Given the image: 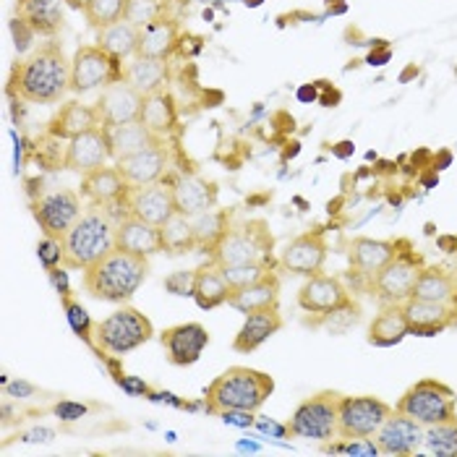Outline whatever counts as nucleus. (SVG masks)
Wrapping results in <instances>:
<instances>
[{
    "label": "nucleus",
    "mask_w": 457,
    "mask_h": 457,
    "mask_svg": "<svg viewBox=\"0 0 457 457\" xmlns=\"http://www.w3.org/2000/svg\"><path fill=\"white\" fill-rule=\"evenodd\" d=\"M71 92V61L58 42H45L35 53L13 63L8 95L29 105H55Z\"/></svg>",
    "instance_id": "obj_1"
},
{
    "label": "nucleus",
    "mask_w": 457,
    "mask_h": 457,
    "mask_svg": "<svg viewBox=\"0 0 457 457\" xmlns=\"http://www.w3.org/2000/svg\"><path fill=\"white\" fill-rule=\"evenodd\" d=\"M149 275V259L112 248L100 262L81 272L84 290L105 303H129Z\"/></svg>",
    "instance_id": "obj_2"
},
{
    "label": "nucleus",
    "mask_w": 457,
    "mask_h": 457,
    "mask_svg": "<svg viewBox=\"0 0 457 457\" xmlns=\"http://www.w3.org/2000/svg\"><path fill=\"white\" fill-rule=\"evenodd\" d=\"M275 392V379L267 371L248 369V366H230L220 377H214L210 387L204 389V411L220 416L225 411H246L256 413L270 395Z\"/></svg>",
    "instance_id": "obj_3"
},
{
    "label": "nucleus",
    "mask_w": 457,
    "mask_h": 457,
    "mask_svg": "<svg viewBox=\"0 0 457 457\" xmlns=\"http://www.w3.org/2000/svg\"><path fill=\"white\" fill-rule=\"evenodd\" d=\"M115 230L118 220L112 217V210L103 204H89L61 241L63 267H69L71 272L89 270L95 262H100L115 248Z\"/></svg>",
    "instance_id": "obj_4"
},
{
    "label": "nucleus",
    "mask_w": 457,
    "mask_h": 457,
    "mask_svg": "<svg viewBox=\"0 0 457 457\" xmlns=\"http://www.w3.org/2000/svg\"><path fill=\"white\" fill-rule=\"evenodd\" d=\"M275 236L270 233L267 220H246L241 225H233L222 244L210 253V262L217 267H230V264H264L272 270L275 259Z\"/></svg>",
    "instance_id": "obj_5"
},
{
    "label": "nucleus",
    "mask_w": 457,
    "mask_h": 457,
    "mask_svg": "<svg viewBox=\"0 0 457 457\" xmlns=\"http://www.w3.org/2000/svg\"><path fill=\"white\" fill-rule=\"evenodd\" d=\"M154 337V327L146 314H141L139 309L126 306L112 312L110 317L95 321V343L100 348V358L105 355H126V353L137 351L141 345H146Z\"/></svg>",
    "instance_id": "obj_6"
},
{
    "label": "nucleus",
    "mask_w": 457,
    "mask_h": 457,
    "mask_svg": "<svg viewBox=\"0 0 457 457\" xmlns=\"http://www.w3.org/2000/svg\"><path fill=\"white\" fill-rule=\"evenodd\" d=\"M340 397L337 392H317L314 397L303 400L295 413L287 419V436L309 439V442H327L337 434V416H340Z\"/></svg>",
    "instance_id": "obj_7"
},
{
    "label": "nucleus",
    "mask_w": 457,
    "mask_h": 457,
    "mask_svg": "<svg viewBox=\"0 0 457 457\" xmlns=\"http://www.w3.org/2000/svg\"><path fill=\"white\" fill-rule=\"evenodd\" d=\"M123 81V61L110 55L100 45H81L71 58V92L89 95Z\"/></svg>",
    "instance_id": "obj_8"
},
{
    "label": "nucleus",
    "mask_w": 457,
    "mask_h": 457,
    "mask_svg": "<svg viewBox=\"0 0 457 457\" xmlns=\"http://www.w3.org/2000/svg\"><path fill=\"white\" fill-rule=\"evenodd\" d=\"M395 411L408 413L423 426L453 421L457 419V395L436 379H421L400 397Z\"/></svg>",
    "instance_id": "obj_9"
},
{
    "label": "nucleus",
    "mask_w": 457,
    "mask_h": 457,
    "mask_svg": "<svg viewBox=\"0 0 457 457\" xmlns=\"http://www.w3.org/2000/svg\"><path fill=\"white\" fill-rule=\"evenodd\" d=\"M81 212H84L81 210V194L73 188H66V186L47 188L32 199V214H35L42 236L55 238V241L66 238V233L76 225Z\"/></svg>",
    "instance_id": "obj_10"
},
{
    "label": "nucleus",
    "mask_w": 457,
    "mask_h": 457,
    "mask_svg": "<svg viewBox=\"0 0 457 457\" xmlns=\"http://www.w3.org/2000/svg\"><path fill=\"white\" fill-rule=\"evenodd\" d=\"M421 256L416 251H411V248L400 251L382 272L374 275V293H377L379 303L387 306V303L408 301L413 295V287H416V282L421 278Z\"/></svg>",
    "instance_id": "obj_11"
},
{
    "label": "nucleus",
    "mask_w": 457,
    "mask_h": 457,
    "mask_svg": "<svg viewBox=\"0 0 457 457\" xmlns=\"http://www.w3.org/2000/svg\"><path fill=\"white\" fill-rule=\"evenodd\" d=\"M392 413L387 403L371 395H355V397H340V416H337V434L343 439H358V436H374L379 426L387 421Z\"/></svg>",
    "instance_id": "obj_12"
},
{
    "label": "nucleus",
    "mask_w": 457,
    "mask_h": 457,
    "mask_svg": "<svg viewBox=\"0 0 457 457\" xmlns=\"http://www.w3.org/2000/svg\"><path fill=\"white\" fill-rule=\"evenodd\" d=\"M123 207H126V214L139 217L154 228H162L178 212L173 188H170V183H162V180L146 183V186H131Z\"/></svg>",
    "instance_id": "obj_13"
},
{
    "label": "nucleus",
    "mask_w": 457,
    "mask_h": 457,
    "mask_svg": "<svg viewBox=\"0 0 457 457\" xmlns=\"http://www.w3.org/2000/svg\"><path fill=\"white\" fill-rule=\"evenodd\" d=\"M327 262V241H324V233L321 230H312V233H303V236H295L287 246L282 248L280 264L282 272H290V275H301V278H314L321 272Z\"/></svg>",
    "instance_id": "obj_14"
},
{
    "label": "nucleus",
    "mask_w": 457,
    "mask_h": 457,
    "mask_svg": "<svg viewBox=\"0 0 457 457\" xmlns=\"http://www.w3.org/2000/svg\"><path fill=\"white\" fill-rule=\"evenodd\" d=\"M160 343L173 366H191L202 358L204 348L210 345V332L199 321H186V324L162 329Z\"/></svg>",
    "instance_id": "obj_15"
},
{
    "label": "nucleus",
    "mask_w": 457,
    "mask_h": 457,
    "mask_svg": "<svg viewBox=\"0 0 457 457\" xmlns=\"http://www.w3.org/2000/svg\"><path fill=\"white\" fill-rule=\"evenodd\" d=\"M423 423L416 419H411L408 413L392 411L387 416V421L379 426L377 431V445L385 455L408 457L416 455L423 445Z\"/></svg>",
    "instance_id": "obj_16"
},
{
    "label": "nucleus",
    "mask_w": 457,
    "mask_h": 457,
    "mask_svg": "<svg viewBox=\"0 0 457 457\" xmlns=\"http://www.w3.org/2000/svg\"><path fill=\"white\" fill-rule=\"evenodd\" d=\"M107 160H110V144H107V131L100 126L69 141L63 154V168L76 176H87L107 165Z\"/></svg>",
    "instance_id": "obj_17"
},
{
    "label": "nucleus",
    "mask_w": 457,
    "mask_h": 457,
    "mask_svg": "<svg viewBox=\"0 0 457 457\" xmlns=\"http://www.w3.org/2000/svg\"><path fill=\"white\" fill-rule=\"evenodd\" d=\"M141 103H144V95H139L131 84L115 81L107 89H103V95L95 103V107H97L100 123L105 129H112V126H123V123L139 120Z\"/></svg>",
    "instance_id": "obj_18"
},
{
    "label": "nucleus",
    "mask_w": 457,
    "mask_h": 457,
    "mask_svg": "<svg viewBox=\"0 0 457 457\" xmlns=\"http://www.w3.org/2000/svg\"><path fill=\"white\" fill-rule=\"evenodd\" d=\"M351 301L345 285L337 280V278H329V275H314L301 285L298 290V306L306 312V314H329L340 306H345Z\"/></svg>",
    "instance_id": "obj_19"
},
{
    "label": "nucleus",
    "mask_w": 457,
    "mask_h": 457,
    "mask_svg": "<svg viewBox=\"0 0 457 457\" xmlns=\"http://www.w3.org/2000/svg\"><path fill=\"white\" fill-rule=\"evenodd\" d=\"M129 191H131L129 180L123 178V173L115 165L112 168L103 165V168L81 176V186H79L81 199H87L89 204H103V207L123 204Z\"/></svg>",
    "instance_id": "obj_20"
},
{
    "label": "nucleus",
    "mask_w": 457,
    "mask_h": 457,
    "mask_svg": "<svg viewBox=\"0 0 457 457\" xmlns=\"http://www.w3.org/2000/svg\"><path fill=\"white\" fill-rule=\"evenodd\" d=\"M173 199H176V210L186 217H194L199 212L214 210L217 199H220V188L217 183H212L207 178L194 176V173H183L173 183Z\"/></svg>",
    "instance_id": "obj_21"
},
{
    "label": "nucleus",
    "mask_w": 457,
    "mask_h": 457,
    "mask_svg": "<svg viewBox=\"0 0 457 457\" xmlns=\"http://www.w3.org/2000/svg\"><path fill=\"white\" fill-rule=\"evenodd\" d=\"M403 312L408 319V335H416V337H434L445 332L453 321V309L447 303L413 298V295L403 301Z\"/></svg>",
    "instance_id": "obj_22"
},
{
    "label": "nucleus",
    "mask_w": 457,
    "mask_h": 457,
    "mask_svg": "<svg viewBox=\"0 0 457 457\" xmlns=\"http://www.w3.org/2000/svg\"><path fill=\"white\" fill-rule=\"evenodd\" d=\"M168 165H170V154L165 149V141L144 149L139 154H131V157L115 162V168L123 173V178L129 180V186H146V183L162 180L165 173H168Z\"/></svg>",
    "instance_id": "obj_23"
},
{
    "label": "nucleus",
    "mask_w": 457,
    "mask_h": 457,
    "mask_svg": "<svg viewBox=\"0 0 457 457\" xmlns=\"http://www.w3.org/2000/svg\"><path fill=\"white\" fill-rule=\"evenodd\" d=\"M228 306L236 309V312H241V314H251V312H262V309L280 306V278H278V272L267 270L259 280L230 290Z\"/></svg>",
    "instance_id": "obj_24"
},
{
    "label": "nucleus",
    "mask_w": 457,
    "mask_h": 457,
    "mask_svg": "<svg viewBox=\"0 0 457 457\" xmlns=\"http://www.w3.org/2000/svg\"><path fill=\"white\" fill-rule=\"evenodd\" d=\"M100 115H97V107L84 105L79 100H71L66 105H61V110L55 112V118L50 120L47 126V137L50 139L71 141L87 131H95L100 129Z\"/></svg>",
    "instance_id": "obj_25"
},
{
    "label": "nucleus",
    "mask_w": 457,
    "mask_h": 457,
    "mask_svg": "<svg viewBox=\"0 0 457 457\" xmlns=\"http://www.w3.org/2000/svg\"><path fill=\"white\" fill-rule=\"evenodd\" d=\"M115 248L137 253V256H154L162 251V236L160 228L144 222L139 217L126 214L123 220H118V230H115Z\"/></svg>",
    "instance_id": "obj_26"
},
{
    "label": "nucleus",
    "mask_w": 457,
    "mask_h": 457,
    "mask_svg": "<svg viewBox=\"0 0 457 457\" xmlns=\"http://www.w3.org/2000/svg\"><path fill=\"white\" fill-rule=\"evenodd\" d=\"M282 329L280 306L275 309H262V312H251L244 319V327L238 329L236 340H233V351L236 353H253L259 351L272 335H278Z\"/></svg>",
    "instance_id": "obj_27"
},
{
    "label": "nucleus",
    "mask_w": 457,
    "mask_h": 457,
    "mask_svg": "<svg viewBox=\"0 0 457 457\" xmlns=\"http://www.w3.org/2000/svg\"><path fill=\"white\" fill-rule=\"evenodd\" d=\"M105 129V126H103ZM107 131V144H110V160L118 162V160H126L131 154H139L144 149L154 146V144H162L165 139H160L157 134H152L141 120H131V123H123V126H112L105 129Z\"/></svg>",
    "instance_id": "obj_28"
},
{
    "label": "nucleus",
    "mask_w": 457,
    "mask_h": 457,
    "mask_svg": "<svg viewBox=\"0 0 457 457\" xmlns=\"http://www.w3.org/2000/svg\"><path fill=\"white\" fill-rule=\"evenodd\" d=\"M19 16L35 29L37 37H47V39L61 35L66 24L63 0H21Z\"/></svg>",
    "instance_id": "obj_29"
},
{
    "label": "nucleus",
    "mask_w": 457,
    "mask_h": 457,
    "mask_svg": "<svg viewBox=\"0 0 457 457\" xmlns=\"http://www.w3.org/2000/svg\"><path fill=\"white\" fill-rule=\"evenodd\" d=\"M191 298L196 301V306L202 312H214V309L228 303L230 285L225 282L220 267L214 262H207V264L194 270V293H191Z\"/></svg>",
    "instance_id": "obj_30"
},
{
    "label": "nucleus",
    "mask_w": 457,
    "mask_h": 457,
    "mask_svg": "<svg viewBox=\"0 0 457 457\" xmlns=\"http://www.w3.org/2000/svg\"><path fill=\"white\" fill-rule=\"evenodd\" d=\"M403 244L395 241H379V238H355L351 244V264L361 272L374 278L382 272L389 262L400 253Z\"/></svg>",
    "instance_id": "obj_31"
},
{
    "label": "nucleus",
    "mask_w": 457,
    "mask_h": 457,
    "mask_svg": "<svg viewBox=\"0 0 457 457\" xmlns=\"http://www.w3.org/2000/svg\"><path fill=\"white\" fill-rule=\"evenodd\" d=\"M139 120L160 139H168L178 129V105L170 92L160 89L154 95H146L141 103Z\"/></svg>",
    "instance_id": "obj_32"
},
{
    "label": "nucleus",
    "mask_w": 457,
    "mask_h": 457,
    "mask_svg": "<svg viewBox=\"0 0 457 457\" xmlns=\"http://www.w3.org/2000/svg\"><path fill=\"white\" fill-rule=\"evenodd\" d=\"M123 81L131 84L139 95H154L160 89H165L168 81V61L160 58H146L137 55L123 66Z\"/></svg>",
    "instance_id": "obj_33"
},
{
    "label": "nucleus",
    "mask_w": 457,
    "mask_h": 457,
    "mask_svg": "<svg viewBox=\"0 0 457 457\" xmlns=\"http://www.w3.org/2000/svg\"><path fill=\"white\" fill-rule=\"evenodd\" d=\"M178 42H180V32H178L176 21L160 16V19H154L152 24H146L141 29L139 55L170 61V55L178 50Z\"/></svg>",
    "instance_id": "obj_34"
},
{
    "label": "nucleus",
    "mask_w": 457,
    "mask_h": 457,
    "mask_svg": "<svg viewBox=\"0 0 457 457\" xmlns=\"http://www.w3.org/2000/svg\"><path fill=\"white\" fill-rule=\"evenodd\" d=\"M191 225H194V238H196V251L207 253L210 256L214 248L222 244V238L228 236V230L233 228V212L214 210L199 212L191 217Z\"/></svg>",
    "instance_id": "obj_35"
},
{
    "label": "nucleus",
    "mask_w": 457,
    "mask_h": 457,
    "mask_svg": "<svg viewBox=\"0 0 457 457\" xmlns=\"http://www.w3.org/2000/svg\"><path fill=\"white\" fill-rule=\"evenodd\" d=\"M403 337H408V319L403 312V303H387L369 327V343L377 348H392Z\"/></svg>",
    "instance_id": "obj_36"
},
{
    "label": "nucleus",
    "mask_w": 457,
    "mask_h": 457,
    "mask_svg": "<svg viewBox=\"0 0 457 457\" xmlns=\"http://www.w3.org/2000/svg\"><path fill=\"white\" fill-rule=\"evenodd\" d=\"M139 39L141 29L134 27L131 21H115L105 29L97 32V45L107 50L110 55H115L118 61H131L139 55Z\"/></svg>",
    "instance_id": "obj_37"
},
{
    "label": "nucleus",
    "mask_w": 457,
    "mask_h": 457,
    "mask_svg": "<svg viewBox=\"0 0 457 457\" xmlns=\"http://www.w3.org/2000/svg\"><path fill=\"white\" fill-rule=\"evenodd\" d=\"M160 236H162V251H168L173 256H183V253H194L196 251V238H194L191 217H186L180 212H176L160 228Z\"/></svg>",
    "instance_id": "obj_38"
},
{
    "label": "nucleus",
    "mask_w": 457,
    "mask_h": 457,
    "mask_svg": "<svg viewBox=\"0 0 457 457\" xmlns=\"http://www.w3.org/2000/svg\"><path fill=\"white\" fill-rule=\"evenodd\" d=\"M413 298H426V301H439L447 303L455 298V278L439 267H423L421 278L413 287Z\"/></svg>",
    "instance_id": "obj_39"
},
{
    "label": "nucleus",
    "mask_w": 457,
    "mask_h": 457,
    "mask_svg": "<svg viewBox=\"0 0 457 457\" xmlns=\"http://www.w3.org/2000/svg\"><path fill=\"white\" fill-rule=\"evenodd\" d=\"M423 447H426V453H428V455L457 457V419L426 426Z\"/></svg>",
    "instance_id": "obj_40"
},
{
    "label": "nucleus",
    "mask_w": 457,
    "mask_h": 457,
    "mask_svg": "<svg viewBox=\"0 0 457 457\" xmlns=\"http://www.w3.org/2000/svg\"><path fill=\"white\" fill-rule=\"evenodd\" d=\"M126 8H129V0H92L84 11V19L95 32H100L115 21H123Z\"/></svg>",
    "instance_id": "obj_41"
},
{
    "label": "nucleus",
    "mask_w": 457,
    "mask_h": 457,
    "mask_svg": "<svg viewBox=\"0 0 457 457\" xmlns=\"http://www.w3.org/2000/svg\"><path fill=\"white\" fill-rule=\"evenodd\" d=\"M61 303H63V312H66V319H69L73 335H76L79 340H84L89 348H95V351L100 353L97 343H95V321H92V317L87 314V309H84L73 295H69V298H61ZM100 355H103V353H100Z\"/></svg>",
    "instance_id": "obj_42"
},
{
    "label": "nucleus",
    "mask_w": 457,
    "mask_h": 457,
    "mask_svg": "<svg viewBox=\"0 0 457 457\" xmlns=\"http://www.w3.org/2000/svg\"><path fill=\"white\" fill-rule=\"evenodd\" d=\"M324 319V327H327V332H332V335H343V332H348L353 324H358V319H361V309L348 301L345 306H340V309H335V312H329V314H321Z\"/></svg>",
    "instance_id": "obj_43"
},
{
    "label": "nucleus",
    "mask_w": 457,
    "mask_h": 457,
    "mask_svg": "<svg viewBox=\"0 0 457 457\" xmlns=\"http://www.w3.org/2000/svg\"><path fill=\"white\" fill-rule=\"evenodd\" d=\"M162 16V5L160 0H129L126 8V21H131L134 27L144 29L146 24H152L154 19Z\"/></svg>",
    "instance_id": "obj_44"
},
{
    "label": "nucleus",
    "mask_w": 457,
    "mask_h": 457,
    "mask_svg": "<svg viewBox=\"0 0 457 457\" xmlns=\"http://www.w3.org/2000/svg\"><path fill=\"white\" fill-rule=\"evenodd\" d=\"M267 270H270V267H264V264H230V267H220V272H222L225 282L230 285V290L244 287L248 282L259 280Z\"/></svg>",
    "instance_id": "obj_45"
},
{
    "label": "nucleus",
    "mask_w": 457,
    "mask_h": 457,
    "mask_svg": "<svg viewBox=\"0 0 457 457\" xmlns=\"http://www.w3.org/2000/svg\"><path fill=\"white\" fill-rule=\"evenodd\" d=\"M37 259H39V264H42L45 270L61 267V264H63V246H61V241L42 236V241L37 244Z\"/></svg>",
    "instance_id": "obj_46"
},
{
    "label": "nucleus",
    "mask_w": 457,
    "mask_h": 457,
    "mask_svg": "<svg viewBox=\"0 0 457 457\" xmlns=\"http://www.w3.org/2000/svg\"><path fill=\"white\" fill-rule=\"evenodd\" d=\"M327 453H345V455H379V445L369 436H358V439H345V445H332L324 447Z\"/></svg>",
    "instance_id": "obj_47"
},
{
    "label": "nucleus",
    "mask_w": 457,
    "mask_h": 457,
    "mask_svg": "<svg viewBox=\"0 0 457 457\" xmlns=\"http://www.w3.org/2000/svg\"><path fill=\"white\" fill-rule=\"evenodd\" d=\"M165 290L173 295H188L194 293V270H180L165 278Z\"/></svg>",
    "instance_id": "obj_48"
},
{
    "label": "nucleus",
    "mask_w": 457,
    "mask_h": 457,
    "mask_svg": "<svg viewBox=\"0 0 457 457\" xmlns=\"http://www.w3.org/2000/svg\"><path fill=\"white\" fill-rule=\"evenodd\" d=\"M11 32H13V39H16V50L19 53H27L29 50V45L35 42L37 35L35 29L21 19V16H16L13 21H11Z\"/></svg>",
    "instance_id": "obj_49"
},
{
    "label": "nucleus",
    "mask_w": 457,
    "mask_h": 457,
    "mask_svg": "<svg viewBox=\"0 0 457 457\" xmlns=\"http://www.w3.org/2000/svg\"><path fill=\"white\" fill-rule=\"evenodd\" d=\"M87 411H89L87 405L73 403V400H61V403L53 405V416H58L61 421H79V419L87 416Z\"/></svg>",
    "instance_id": "obj_50"
},
{
    "label": "nucleus",
    "mask_w": 457,
    "mask_h": 457,
    "mask_svg": "<svg viewBox=\"0 0 457 457\" xmlns=\"http://www.w3.org/2000/svg\"><path fill=\"white\" fill-rule=\"evenodd\" d=\"M115 382H118V387L123 389L126 395H131V397H149V395H152V387H149L141 377H126V374H123V377H118Z\"/></svg>",
    "instance_id": "obj_51"
},
{
    "label": "nucleus",
    "mask_w": 457,
    "mask_h": 457,
    "mask_svg": "<svg viewBox=\"0 0 457 457\" xmlns=\"http://www.w3.org/2000/svg\"><path fill=\"white\" fill-rule=\"evenodd\" d=\"M69 267H53V270H47V278H50V282H53V287H55V293L61 295V298H69V295H73L71 293V282H69Z\"/></svg>",
    "instance_id": "obj_52"
},
{
    "label": "nucleus",
    "mask_w": 457,
    "mask_h": 457,
    "mask_svg": "<svg viewBox=\"0 0 457 457\" xmlns=\"http://www.w3.org/2000/svg\"><path fill=\"white\" fill-rule=\"evenodd\" d=\"M220 419L225 423H230V426L246 428V426L253 423V413H246V411H225V413H220Z\"/></svg>",
    "instance_id": "obj_53"
},
{
    "label": "nucleus",
    "mask_w": 457,
    "mask_h": 457,
    "mask_svg": "<svg viewBox=\"0 0 457 457\" xmlns=\"http://www.w3.org/2000/svg\"><path fill=\"white\" fill-rule=\"evenodd\" d=\"M256 426H259L262 431H270V434H278V436H287V426H278V423L264 421V419H259Z\"/></svg>",
    "instance_id": "obj_54"
},
{
    "label": "nucleus",
    "mask_w": 457,
    "mask_h": 457,
    "mask_svg": "<svg viewBox=\"0 0 457 457\" xmlns=\"http://www.w3.org/2000/svg\"><path fill=\"white\" fill-rule=\"evenodd\" d=\"M35 387L32 385H24V382H13V385H8V395L11 397H21V395H32Z\"/></svg>",
    "instance_id": "obj_55"
},
{
    "label": "nucleus",
    "mask_w": 457,
    "mask_h": 457,
    "mask_svg": "<svg viewBox=\"0 0 457 457\" xmlns=\"http://www.w3.org/2000/svg\"><path fill=\"white\" fill-rule=\"evenodd\" d=\"M53 439V431L50 428H39V431H32L24 436V442H50Z\"/></svg>",
    "instance_id": "obj_56"
},
{
    "label": "nucleus",
    "mask_w": 457,
    "mask_h": 457,
    "mask_svg": "<svg viewBox=\"0 0 457 457\" xmlns=\"http://www.w3.org/2000/svg\"><path fill=\"white\" fill-rule=\"evenodd\" d=\"M63 3H66L69 8H73V11H81V13H84V11H87V5H89L92 0H63Z\"/></svg>",
    "instance_id": "obj_57"
},
{
    "label": "nucleus",
    "mask_w": 457,
    "mask_h": 457,
    "mask_svg": "<svg viewBox=\"0 0 457 457\" xmlns=\"http://www.w3.org/2000/svg\"><path fill=\"white\" fill-rule=\"evenodd\" d=\"M298 97H301V100H314V97H317V92H314V87H312V89L306 87V89H301V92H298Z\"/></svg>",
    "instance_id": "obj_58"
},
{
    "label": "nucleus",
    "mask_w": 457,
    "mask_h": 457,
    "mask_svg": "<svg viewBox=\"0 0 457 457\" xmlns=\"http://www.w3.org/2000/svg\"><path fill=\"white\" fill-rule=\"evenodd\" d=\"M19 3H21V0H19Z\"/></svg>",
    "instance_id": "obj_59"
}]
</instances>
